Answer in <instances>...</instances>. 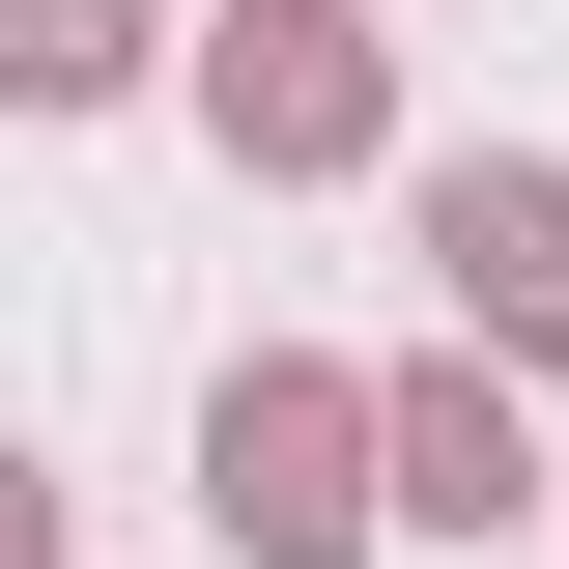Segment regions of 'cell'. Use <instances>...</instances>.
Here are the masks:
<instances>
[{
    "label": "cell",
    "mask_w": 569,
    "mask_h": 569,
    "mask_svg": "<svg viewBox=\"0 0 569 569\" xmlns=\"http://www.w3.org/2000/svg\"><path fill=\"white\" fill-rule=\"evenodd\" d=\"M228 541H284V569H342V541H370L342 399H313V370H228Z\"/></svg>",
    "instance_id": "6da1fadb"
},
{
    "label": "cell",
    "mask_w": 569,
    "mask_h": 569,
    "mask_svg": "<svg viewBox=\"0 0 569 569\" xmlns=\"http://www.w3.org/2000/svg\"><path fill=\"white\" fill-rule=\"evenodd\" d=\"M427 257H456V313H485V342H569V200H541V171H456V200H427Z\"/></svg>",
    "instance_id": "7a4b0ae2"
},
{
    "label": "cell",
    "mask_w": 569,
    "mask_h": 569,
    "mask_svg": "<svg viewBox=\"0 0 569 569\" xmlns=\"http://www.w3.org/2000/svg\"><path fill=\"white\" fill-rule=\"evenodd\" d=\"M228 142H370V58H342V29H228Z\"/></svg>",
    "instance_id": "3957f363"
},
{
    "label": "cell",
    "mask_w": 569,
    "mask_h": 569,
    "mask_svg": "<svg viewBox=\"0 0 569 569\" xmlns=\"http://www.w3.org/2000/svg\"><path fill=\"white\" fill-rule=\"evenodd\" d=\"M399 512H512V399H399Z\"/></svg>",
    "instance_id": "277c9868"
},
{
    "label": "cell",
    "mask_w": 569,
    "mask_h": 569,
    "mask_svg": "<svg viewBox=\"0 0 569 569\" xmlns=\"http://www.w3.org/2000/svg\"><path fill=\"white\" fill-rule=\"evenodd\" d=\"M142 58V0H0V86H114Z\"/></svg>",
    "instance_id": "5b68a950"
},
{
    "label": "cell",
    "mask_w": 569,
    "mask_h": 569,
    "mask_svg": "<svg viewBox=\"0 0 569 569\" xmlns=\"http://www.w3.org/2000/svg\"><path fill=\"white\" fill-rule=\"evenodd\" d=\"M0 569H29V512H0Z\"/></svg>",
    "instance_id": "8992f818"
}]
</instances>
